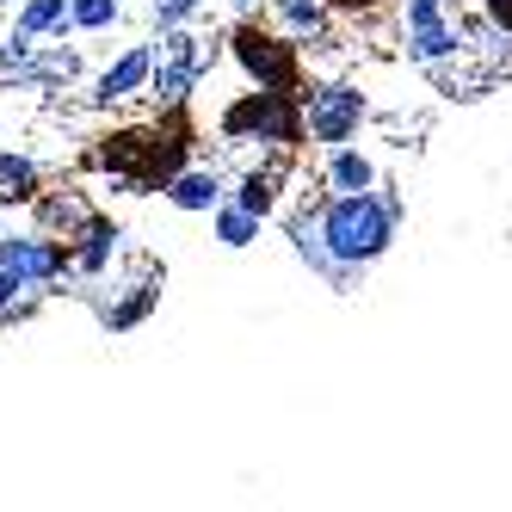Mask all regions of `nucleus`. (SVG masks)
<instances>
[{
  "mask_svg": "<svg viewBox=\"0 0 512 512\" xmlns=\"http://www.w3.org/2000/svg\"><path fill=\"white\" fill-rule=\"evenodd\" d=\"M68 13L81 38H105L112 25H124V0H68Z\"/></svg>",
  "mask_w": 512,
  "mask_h": 512,
  "instance_id": "nucleus-21",
  "label": "nucleus"
},
{
  "mask_svg": "<svg viewBox=\"0 0 512 512\" xmlns=\"http://www.w3.org/2000/svg\"><path fill=\"white\" fill-rule=\"evenodd\" d=\"M315 210H321L327 247H334L346 266H364V272L401 241V223H408V198H401V186H389V179L371 192H321Z\"/></svg>",
  "mask_w": 512,
  "mask_h": 512,
  "instance_id": "nucleus-1",
  "label": "nucleus"
},
{
  "mask_svg": "<svg viewBox=\"0 0 512 512\" xmlns=\"http://www.w3.org/2000/svg\"><path fill=\"white\" fill-rule=\"evenodd\" d=\"M223 50L241 68V81L253 87H278V93H309V50L278 31L260 13H235V25L223 31Z\"/></svg>",
  "mask_w": 512,
  "mask_h": 512,
  "instance_id": "nucleus-3",
  "label": "nucleus"
},
{
  "mask_svg": "<svg viewBox=\"0 0 512 512\" xmlns=\"http://www.w3.org/2000/svg\"><path fill=\"white\" fill-rule=\"evenodd\" d=\"M216 136L229 149H284L297 155L309 142V112H303V93H278V87H241L223 112H216Z\"/></svg>",
  "mask_w": 512,
  "mask_h": 512,
  "instance_id": "nucleus-2",
  "label": "nucleus"
},
{
  "mask_svg": "<svg viewBox=\"0 0 512 512\" xmlns=\"http://www.w3.org/2000/svg\"><path fill=\"white\" fill-rule=\"evenodd\" d=\"M266 19H272L278 31H290L303 50L340 44V13L327 7V0H266Z\"/></svg>",
  "mask_w": 512,
  "mask_h": 512,
  "instance_id": "nucleus-11",
  "label": "nucleus"
},
{
  "mask_svg": "<svg viewBox=\"0 0 512 512\" xmlns=\"http://www.w3.org/2000/svg\"><path fill=\"white\" fill-rule=\"evenodd\" d=\"M229 179H235V173H223L216 161H192L186 173H173V179H167V192H161V198H167L179 216H210L216 204L229 198Z\"/></svg>",
  "mask_w": 512,
  "mask_h": 512,
  "instance_id": "nucleus-13",
  "label": "nucleus"
},
{
  "mask_svg": "<svg viewBox=\"0 0 512 512\" xmlns=\"http://www.w3.org/2000/svg\"><path fill=\"white\" fill-rule=\"evenodd\" d=\"M118 247H124V223H118V216H105V210H93L87 223H81V235L68 241V253H75V278L81 284H99L105 272H112Z\"/></svg>",
  "mask_w": 512,
  "mask_h": 512,
  "instance_id": "nucleus-12",
  "label": "nucleus"
},
{
  "mask_svg": "<svg viewBox=\"0 0 512 512\" xmlns=\"http://www.w3.org/2000/svg\"><path fill=\"white\" fill-rule=\"evenodd\" d=\"M31 38H68L75 31V13H68V0H19V19Z\"/></svg>",
  "mask_w": 512,
  "mask_h": 512,
  "instance_id": "nucleus-19",
  "label": "nucleus"
},
{
  "mask_svg": "<svg viewBox=\"0 0 512 512\" xmlns=\"http://www.w3.org/2000/svg\"><path fill=\"white\" fill-rule=\"evenodd\" d=\"M260 229H266V216H253V210H247V204H235V198H223V204L210 210V235L223 241L229 253L253 247V241H260Z\"/></svg>",
  "mask_w": 512,
  "mask_h": 512,
  "instance_id": "nucleus-18",
  "label": "nucleus"
},
{
  "mask_svg": "<svg viewBox=\"0 0 512 512\" xmlns=\"http://www.w3.org/2000/svg\"><path fill=\"white\" fill-rule=\"evenodd\" d=\"M229 7H235V13H260V7H266V0H229Z\"/></svg>",
  "mask_w": 512,
  "mask_h": 512,
  "instance_id": "nucleus-25",
  "label": "nucleus"
},
{
  "mask_svg": "<svg viewBox=\"0 0 512 512\" xmlns=\"http://www.w3.org/2000/svg\"><path fill=\"white\" fill-rule=\"evenodd\" d=\"M210 75V50L192 25H173L155 38V81H149V99L155 105H186L198 93V81Z\"/></svg>",
  "mask_w": 512,
  "mask_h": 512,
  "instance_id": "nucleus-6",
  "label": "nucleus"
},
{
  "mask_svg": "<svg viewBox=\"0 0 512 512\" xmlns=\"http://www.w3.org/2000/svg\"><path fill=\"white\" fill-rule=\"evenodd\" d=\"M0 266H13L19 278L50 290L62 278H75V253H68V241L50 235V229H13V235H0Z\"/></svg>",
  "mask_w": 512,
  "mask_h": 512,
  "instance_id": "nucleus-7",
  "label": "nucleus"
},
{
  "mask_svg": "<svg viewBox=\"0 0 512 512\" xmlns=\"http://www.w3.org/2000/svg\"><path fill=\"white\" fill-rule=\"evenodd\" d=\"M155 303H161V272H142V278H130L118 297H105L99 303V321L112 327V334H130V327H142L155 315Z\"/></svg>",
  "mask_w": 512,
  "mask_h": 512,
  "instance_id": "nucleus-14",
  "label": "nucleus"
},
{
  "mask_svg": "<svg viewBox=\"0 0 512 512\" xmlns=\"http://www.w3.org/2000/svg\"><path fill=\"white\" fill-rule=\"evenodd\" d=\"M284 186H290V155H284V149H260V161H247V167L229 179V198L247 204L253 216H278Z\"/></svg>",
  "mask_w": 512,
  "mask_h": 512,
  "instance_id": "nucleus-10",
  "label": "nucleus"
},
{
  "mask_svg": "<svg viewBox=\"0 0 512 512\" xmlns=\"http://www.w3.org/2000/svg\"><path fill=\"white\" fill-rule=\"evenodd\" d=\"M371 186H383V167L358 142H340L321 155V192H371Z\"/></svg>",
  "mask_w": 512,
  "mask_h": 512,
  "instance_id": "nucleus-15",
  "label": "nucleus"
},
{
  "mask_svg": "<svg viewBox=\"0 0 512 512\" xmlns=\"http://www.w3.org/2000/svg\"><path fill=\"white\" fill-rule=\"evenodd\" d=\"M303 112H309L315 149H340V142H358V130L371 124V93L352 87V81H309Z\"/></svg>",
  "mask_w": 512,
  "mask_h": 512,
  "instance_id": "nucleus-5",
  "label": "nucleus"
},
{
  "mask_svg": "<svg viewBox=\"0 0 512 512\" xmlns=\"http://www.w3.org/2000/svg\"><path fill=\"white\" fill-rule=\"evenodd\" d=\"M38 303H44V284H31V278H19L13 266H0V327L25 321Z\"/></svg>",
  "mask_w": 512,
  "mask_h": 512,
  "instance_id": "nucleus-20",
  "label": "nucleus"
},
{
  "mask_svg": "<svg viewBox=\"0 0 512 512\" xmlns=\"http://www.w3.org/2000/svg\"><path fill=\"white\" fill-rule=\"evenodd\" d=\"M210 0H149V19L155 31H173V25H198Z\"/></svg>",
  "mask_w": 512,
  "mask_h": 512,
  "instance_id": "nucleus-22",
  "label": "nucleus"
},
{
  "mask_svg": "<svg viewBox=\"0 0 512 512\" xmlns=\"http://www.w3.org/2000/svg\"><path fill=\"white\" fill-rule=\"evenodd\" d=\"M340 19H377V13H389V0H327Z\"/></svg>",
  "mask_w": 512,
  "mask_h": 512,
  "instance_id": "nucleus-23",
  "label": "nucleus"
},
{
  "mask_svg": "<svg viewBox=\"0 0 512 512\" xmlns=\"http://www.w3.org/2000/svg\"><path fill=\"white\" fill-rule=\"evenodd\" d=\"M44 192V161H31V155H13V149H0V204H38Z\"/></svg>",
  "mask_w": 512,
  "mask_h": 512,
  "instance_id": "nucleus-17",
  "label": "nucleus"
},
{
  "mask_svg": "<svg viewBox=\"0 0 512 512\" xmlns=\"http://www.w3.org/2000/svg\"><path fill=\"white\" fill-rule=\"evenodd\" d=\"M401 50L420 68H451L469 50V19L451 0H401Z\"/></svg>",
  "mask_w": 512,
  "mask_h": 512,
  "instance_id": "nucleus-4",
  "label": "nucleus"
},
{
  "mask_svg": "<svg viewBox=\"0 0 512 512\" xmlns=\"http://www.w3.org/2000/svg\"><path fill=\"white\" fill-rule=\"evenodd\" d=\"M31 216H38V229H50V235H62V241H75L81 235V223L93 216V204L81 198V192H38V204H31Z\"/></svg>",
  "mask_w": 512,
  "mask_h": 512,
  "instance_id": "nucleus-16",
  "label": "nucleus"
},
{
  "mask_svg": "<svg viewBox=\"0 0 512 512\" xmlns=\"http://www.w3.org/2000/svg\"><path fill=\"white\" fill-rule=\"evenodd\" d=\"M0 235H7V229H0Z\"/></svg>",
  "mask_w": 512,
  "mask_h": 512,
  "instance_id": "nucleus-26",
  "label": "nucleus"
},
{
  "mask_svg": "<svg viewBox=\"0 0 512 512\" xmlns=\"http://www.w3.org/2000/svg\"><path fill=\"white\" fill-rule=\"evenodd\" d=\"M475 13H482L494 31H506V38H512V0H475Z\"/></svg>",
  "mask_w": 512,
  "mask_h": 512,
  "instance_id": "nucleus-24",
  "label": "nucleus"
},
{
  "mask_svg": "<svg viewBox=\"0 0 512 512\" xmlns=\"http://www.w3.org/2000/svg\"><path fill=\"white\" fill-rule=\"evenodd\" d=\"M290 253L327 284V290H340V297H352V290L364 284V266H346L334 247H327V229H321V210L309 204V210H297L290 216Z\"/></svg>",
  "mask_w": 512,
  "mask_h": 512,
  "instance_id": "nucleus-8",
  "label": "nucleus"
},
{
  "mask_svg": "<svg viewBox=\"0 0 512 512\" xmlns=\"http://www.w3.org/2000/svg\"><path fill=\"white\" fill-rule=\"evenodd\" d=\"M149 81H155V44H130L87 81V99L93 105H130V99H149Z\"/></svg>",
  "mask_w": 512,
  "mask_h": 512,
  "instance_id": "nucleus-9",
  "label": "nucleus"
}]
</instances>
